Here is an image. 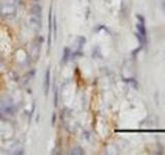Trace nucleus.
Instances as JSON below:
<instances>
[{
    "mask_svg": "<svg viewBox=\"0 0 165 155\" xmlns=\"http://www.w3.org/2000/svg\"><path fill=\"white\" fill-rule=\"evenodd\" d=\"M136 28L138 30V33L140 34L142 37H145L146 35V30H145V27H144V24L143 23H139L136 25Z\"/></svg>",
    "mask_w": 165,
    "mask_h": 155,
    "instance_id": "obj_1",
    "label": "nucleus"
},
{
    "mask_svg": "<svg viewBox=\"0 0 165 155\" xmlns=\"http://www.w3.org/2000/svg\"><path fill=\"white\" fill-rule=\"evenodd\" d=\"M137 18H138V19H139V21H140V23H143V18H142V17H141V16H137Z\"/></svg>",
    "mask_w": 165,
    "mask_h": 155,
    "instance_id": "obj_3",
    "label": "nucleus"
},
{
    "mask_svg": "<svg viewBox=\"0 0 165 155\" xmlns=\"http://www.w3.org/2000/svg\"><path fill=\"white\" fill-rule=\"evenodd\" d=\"M49 85H50V69L47 70V75H46V93L49 92Z\"/></svg>",
    "mask_w": 165,
    "mask_h": 155,
    "instance_id": "obj_2",
    "label": "nucleus"
}]
</instances>
